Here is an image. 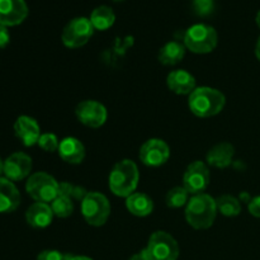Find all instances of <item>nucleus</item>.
<instances>
[{"label": "nucleus", "instance_id": "c9c22d12", "mask_svg": "<svg viewBox=\"0 0 260 260\" xmlns=\"http://www.w3.org/2000/svg\"><path fill=\"white\" fill-rule=\"evenodd\" d=\"M256 24H258V27L260 28V10L258 12V14H256Z\"/></svg>", "mask_w": 260, "mask_h": 260}, {"label": "nucleus", "instance_id": "cd10ccee", "mask_svg": "<svg viewBox=\"0 0 260 260\" xmlns=\"http://www.w3.org/2000/svg\"><path fill=\"white\" fill-rule=\"evenodd\" d=\"M193 8L198 15L206 17V15L211 14V12L213 10V0H194Z\"/></svg>", "mask_w": 260, "mask_h": 260}, {"label": "nucleus", "instance_id": "b1692460", "mask_svg": "<svg viewBox=\"0 0 260 260\" xmlns=\"http://www.w3.org/2000/svg\"><path fill=\"white\" fill-rule=\"evenodd\" d=\"M51 208H52L53 215L60 218H66L73 215L74 212V203L73 200L65 196L58 194L55 200L51 202Z\"/></svg>", "mask_w": 260, "mask_h": 260}, {"label": "nucleus", "instance_id": "4468645a", "mask_svg": "<svg viewBox=\"0 0 260 260\" xmlns=\"http://www.w3.org/2000/svg\"><path fill=\"white\" fill-rule=\"evenodd\" d=\"M14 134L22 141L24 146L30 147L38 144L41 137L40 124L35 118L29 116H20L14 123Z\"/></svg>", "mask_w": 260, "mask_h": 260}, {"label": "nucleus", "instance_id": "c85d7f7f", "mask_svg": "<svg viewBox=\"0 0 260 260\" xmlns=\"http://www.w3.org/2000/svg\"><path fill=\"white\" fill-rule=\"evenodd\" d=\"M73 255L58 250H43L38 254L37 260H70Z\"/></svg>", "mask_w": 260, "mask_h": 260}, {"label": "nucleus", "instance_id": "dca6fc26", "mask_svg": "<svg viewBox=\"0 0 260 260\" xmlns=\"http://www.w3.org/2000/svg\"><path fill=\"white\" fill-rule=\"evenodd\" d=\"M57 152L61 159L69 164H80L85 157V147L83 142L75 137H65L61 140Z\"/></svg>", "mask_w": 260, "mask_h": 260}, {"label": "nucleus", "instance_id": "9b49d317", "mask_svg": "<svg viewBox=\"0 0 260 260\" xmlns=\"http://www.w3.org/2000/svg\"><path fill=\"white\" fill-rule=\"evenodd\" d=\"M210 184V170L202 161H194L183 175V187L190 194H200Z\"/></svg>", "mask_w": 260, "mask_h": 260}, {"label": "nucleus", "instance_id": "4be33fe9", "mask_svg": "<svg viewBox=\"0 0 260 260\" xmlns=\"http://www.w3.org/2000/svg\"><path fill=\"white\" fill-rule=\"evenodd\" d=\"M90 22L94 29L107 30L116 22V14L112 8L107 7V5H101L91 12Z\"/></svg>", "mask_w": 260, "mask_h": 260}, {"label": "nucleus", "instance_id": "f03ea898", "mask_svg": "<svg viewBox=\"0 0 260 260\" xmlns=\"http://www.w3.org/2000/svg\"><path fill=\"white\" fill-rule=\"evenodd\" d=\"M225 95L220 90L210 86L196 88L188 99L190 112L201 118H208L218 114L225 107Z\"/></svg>", "mask_w": 260, "mask_h": 260}, {"label": "nucleus", "instance_id": "9d476101", "mask_svg": "<svg viewBox=\"0 0 260 260\" xmlns=\"http://www.w3.org/2000/svg\"><path fill=\"white\" fill-rule=\"evenodd\" d=\"M76 117L79 122L90 128H98L107 121L106 107L96 101H83L76 106Z\"/></svg>", "mask_w": 260, "mask_h": 260}, {"label": "nucleus", "instance_id": "c756f323", "mask_svg": "<svg viewBox=\"0 0 260 260\" xmlns=\"http://www.w3.org/2000/svg\"><path fill=\"white\" fill-rule=\"evenodd\" d=\"M248 208L250 215H253L254 217L260 218V196H258V197H254L253 200L249 202Z\"/></svg>", "mask_w": 260, "mask_h": 260}, {"label": "nucleus", "instance_id": "ddd939ff", "mask_svg": "<svg viewBox=\"0 0 260 260\" xmlns=\"http://www.w3.org/2000/svg\"><path fill=\"white\" fill-rule=\"evenodd\" d=\"M32 170V159L24 152H14L4 161V175L12 182L27 178Z\"/></svg>", "mask_w": 260, "mask_h": 260}, {"label": "nucleus", "instance_id": "f8f14e48", "mask_svg": "<svg viewBox=\"0 0 260 260\" xmlns=\"http://www.w3.org/2000/svg\"><path fill=\"white\" fill-rule=\"evenodd\" d=\"M28 5L24 0H0V24L18 25L28 17Z\"/></svg>", "mask_w": 260, "mask_h": 260}, {"label": "nucleus", "instance_id": "2eb2a0df", "mask_svg": "<svg viewBox=\"0 0 260 260\" xmlns=\"http://www.w3.org/2000/svg\"><path fill=\"white\" fill-rule=\"evenodd\" d=\"M20 205V193L12 180L0 178V213L14 212Z\"/></svg>", "mask_w": 260, "mask_h": 260}, {"label": "nucleus", "instance_id": "72a5a7b5", "mask_svg": "<svg viewBox=\"0 0 260 260\" xmlns=\"http://www.w3.org/2000/svg\"><path fill=\"white\" fill-rule=\"evenodd\" d=\"M70 260H93L91 258H89V256H83V255H76V256H71Z\"/></svg>", "mask_w": 260, "mask_h": 260}, {"label": "nucleus", "instance_id": "6e6552de", "mask_svg": "<svg viewBox=\"0 0 260 260\" xmlns=\"http://www.w3.org/2000/svg\"><path fill=\"white\" fill-rule=\"evenodd\" d=\"M93 33L94 27L90 19L85 17L74 18L63 28L61 40L68 48H79L88 43Z\"/></svg>", "mask_w": 260, "mask_h": 260}, {"label": "nucleus", "instance_id": "423d86ee", "mask_svg": "<svg viewBox=\"0 0 260 260\" xmlns=\"http://www.w3.org/2000/svg\"><path fill=\"white\" fill-rule=\"evenodd\" d=\"M81 213L90 226H103L111 215V205L108 198L98 192H88L81 201Z\"/></svg>", "mask_w": 260, "mask_h": 260}, {"label": "nucleus", "instance_id": "39448f33", "mask_svg": "<svg viewBox=\"0 0 260 260\" xmlns=\"http://www.w3.org/2000/svg\"><path fill=\"white\" fill-rule=\"evenodd\" d=\"M58 188L60 183L43 172L32 174L25 183V190L36 202L51 203L58 196Z\"/></svg>", "mask_w": 260, "mask_h": 260}, {"label": "nucleus", "instance_id": "bb28decb", "mask_svg": "<svg viewBox=\"0 0 260 260\" xmlns=\"http://www.w3.org/2000/svg\"><path fill=\"white\" fill-rule=\"evenodd\" d=\"M38 146L46 152H55L58 150L60 146V141H58L57 136L53 134H42L40 140H38Z\"/></svg>", "mask_w": 260, "mask_h": 260}, {"label": "nucleus", "instance_id": "6ab92c4d", "mask_svg": "<svg viewBox=\"0 0 260 260\" xmlns=\"http://www.w3.org/2000/svg\"><path fill=\"white\" fill-rule=\"evenodd\" d=\"M235 149L230 142H220L207 152V162L218 169H225L233 162Z\"/></svg>", "mask_w": 260, "mask_h": 260}, {"label": "nucleus", "instance_id": "f704fd0d", "mask_svg": "<svg viewBox=\"0 0 260 260\" xmlns=\"http://www.w3.org/2000/svg\"><path fill=\"white\" fill-rule=\"evenodd\" d=\"M2 174H4V161L0 157V178H2Z\"/></svg>", "mask_w": 260, "mask_h": 260}, {"label": "nucleus", "instance_id": "7ed1b4c3", "mask_svg": "<svg viewBox=\"0 0 260 260\" xmlns=\"http://www.w3.org/2000/svg\"><path fill=\"white\" fill-rule=\"evenodd\" d=\"M140 173L132 160L124 159L117 162L109 174V189L117 197H129L139 185Z\"/></svg>", "mask_w": 260, "mask_h": 260}, {"label": "nucleus", "instance_id": "393cba45", "mask_svg": "<svg viewBox=\"0 0 260 260\" xmlns=\"http://www.w3.org/2000/svg\"><path fill=\"white\" fill-rule=\"evenodd\" d=\"M188 196H189V192L184 187H175L168 192L165 202H167L168 207L170 208L183 207L189 201L188 200Z\"/></svg>", "mask_w": 260, "mask_h": 260}, {"label": "nucleus", "instance_id": "a211bd4d", "mask_svg": "<svg viewBox=\"0 0 260 260\" xmlns=\"http://www.w3.org/2000/svg\"><path fill=\"white\" fill-rule=\"evenodd\" d=\"M168 88L175 94L185 95L190 94L196 89L194 76L187 70H174L169 73L167 78Z\"/></svg>", "mask_w": 260, "mask_h": 260}, {"label": "nucleus", "instance_id": "f257e3e1", "mask_svg": "<svg viewBox=\"0 0 260 260\" xmlns=\"http://www.w3.org/2000/svg\"><path fill=\"white\" fill-rule=\"evenodd\" d=\"M216 215H217L216 200L205 193L193 196L188 201L185 207V220L196 230L210 229L215 222Z\"/></svg>", "mask_w": 260, "mask_h": 260}, {"label": "nucleus", "instance_id": "5701e85b", "mask_svg": "<svg viewBox=\"0 0 260 260\" xmlns=\"http://www.w3.org/2000/svg\"><path fill=\"white\" fill-rule=\"evenodd\" d=\"M216 205H217L218 212L228 217H235L241 212L240 202L238 198L233 197V196H221L220 198L216 200Z\"/></svg>", "mask_w": 260, "mask_h": 260}, {"label": "nucleus", "instance_id": "aec40b11", "mask_svg": "<svg viewBox=\"0 0 260 260\" xmlns=\"http://www.w3.org/2000/svg\"><path fill=\"white\" fill-rule=\"evenodd\" d=\"M126 207L132 215L137 217H145L154 211V202L145 193L135 192L126 198Z\"/></svg>", "mask_w": 260, "mask_h": 260}, {"label": "nucleus", "instance_id": "1a4fd4ad", "mask_svg": "<svg viewBox=\"0 0 260 260\" xmlns=\"http://www.w3.org/2000/svg\"><path fill=\"white\" fill-rule=\"evenodd\" d=\"M139 157L146 167H161L169 160L170 149L162 140L150 139L140 149Z\"/></svg>", "mask_w": 260, "mask_h": 260}, {"label": "nucleus", "instance_id": "f3484780", "mask_svg": "<svg viewBox=\"0 0 260 260\" xmlns=\"http://www.w3.org/2000/svg\"><path fill=\"white\" fill-rule=\"evenodd\" d=\"M52 208L48 203L36 202L25 212V220L28 225L35 229H45L51 225L53 218Z\"/></svg>", "mask_w": 260, "mask_h": 260}, {"label": "nucleus", "instance_id": "2f4dec72", "mask_svg": "<svg viewBox=\"0 0 260 260\" xmlns=\"http://www.w3.org/2000/svg\"><path fill=\"white\" fill-rule=\"evenodd\" d=\"M129 260H151L150 259L149 254H147L146 249H142L141 251H139V253H136L135 255L131 256V259Z\"/></svg>", "mask_w": 260, "mask_h": 260}, {"label": "nucleus", "instance_id": "e433bc0d", "mask_svg": "<svg viewBox=\"0 0 260 260\" xmlns=\"http://www.w3.org/2000/svg\"><path fill=\"white\" fill-rule=\"evenodd\" d=\"M113 2H123V0H113Z\"/></svg>", "mask_w": 260, "mask_h": 260}, {"label": "nucleus", "instance_id": "412c9836", "mask_svg": "<svg viewBox=\"0 0 260 260\" xmlns=\"http://www.w3.org/2000/svg\"><path fill=\"white\" fill-rule=\"evenodd\" d=\"M185 46L177 41H170L165 43L159 51V61L162 65L173 66L179 63L184 58Z\"/></svg>", "mask_w": 260, "mask_h": 260}, {"label": "nucleus", "instance_id": "0eeeda50", "mask_svg": "<svg viewBox=\"0 0 260 260\" xmlns=\"http://www.w3.org/2000/svg\"><path fill=\"white\" fill-rule=\"evenodd\" d=\"M145 249L151 260H177L179 256V245L177 240L165 231L152 234Z\"/></svg>", "mask_w": 260, "mask_h": 260}, {"label": "nucleus", "instance_id": "7c9ffc66", "mask_svg": "<svg viewBox=\"0 0 260 260\" xmlns=\"http://www.w3.org/2000/svg\"><path fill=\"white\" fill-rule=\"evenodd\" d=\"M10 42V35L8 27L0 24V50L7 47Z\"/></svg>", "mask_w": 260, "mask_h": 260}, {"label": "nucleus", "instance_id": "a878e982", "mask_svg": "<svg viewBox=\"0 0 260 260\" xmlns=\"http://www.w3.org/2000/svg\"><path fill=\"white\" fill-rule=\"evenodd\" d=\"M58 194L65 196V197L71 198V200H80L83 201L85 196L88 194L84 188L76 187V185L71 184V183L62 182L60 183V188H58Z\"/></svg>", "mask_w": 260, "mask_h": 260}, {"label": "nucleus", "instance_id": "473e14b6", "mask_svg": "<svg viewBox=\"0 0 260 260\" xmlns=\"http://www.w3.org/2000/svg\"><path fill=\"white\" fill-rule=\"evenodd\" d=\"M255 55H256V58L260 61V36H259L258 42H256V46H255Z\"/></svg>", "mask_w": 260, "mask_h": 260}, {"label": "nucleus", "instance_id": "20e7f679", "mask_svg": "<svg viewBox=\"0 0 260 260\" xmlns=\"http://www.w3.org/2000/svg\"><path fill=\"white\" fill-rule=\"evenodd\" d=\"M217 32L207 24H194L187 29L184 35V46L194 53L212 52L217 46Z\"/></svg>", "mask_w": 260, "mask_h": 260}]
</instances>
